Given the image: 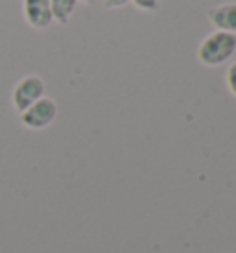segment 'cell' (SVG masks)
<instances>
[{
    "label": "cell",
    "instance_id": "6da1fadb",
    "mask_svg": "<svg viewBox=\"0 0 236 253\" xmlns=\"http://www.w3.org/2000/svg\"><path fill=\"white\" fill-rule=\"evenodd\" d=\"M236 52V36L225 32H212L201 41L197 59L203 67H220L227 63Z\"/></svg>",
    "mask_w": 236,
    "mask_h": 253
},
{
    "label": "cell",
    "instance_id": "7a4b0ae2",
    "mask_svg": "<svg viewBox=\"0 0 236 253\" xmlns=\"http://www.w3.org/2000/svg\"><path fill=\"white\" fill-rule=\"evenodd\" d=\"M44 82L41 76L37 74H28V76L21 78L13 87L11 92V102L13 107L19 113L26 111L30 106H34L37 100H41L44 96Z\"/></svg>",
    "mask_w": 236,
    "mask_h": 253
},
{
    "label": "cell",
    "instance_id": "3957f363",
    "mask_svg": "<svg viewBox=\"0 0 236 253\" xmlns=\"http://www.w3.org/2000/svg\"><path fill=\"white\" fill-rule=\"evenodd\" d=\"M57 117V104L48 96H42L34 106H30L26 111L21 113V122L28 129H44L48 127Z\"/></svg>",
    "mask_w": 236,
    "mask_h": 253
},
{
    "label": "cell",
    "instance_id": "277c9868",
    "mask_svg": "<svg viewBox=\"0 0 236 253\" xmlns=\"http://www.w3.org/2000/svg\"><path fill=\"white\" fill-rule=\"evenodd\" d=\"M22 15L30 28L46 30L52 24V9L50 0H22Z\"/></svg>",
    "mask_w": 236,
    "mask_h": 253
},
{
    "label": "cell",
    "instance_id": "5b68a950",
    "mask_svg": "<svg viewBox=\"0 0 236 253\" xmlns=\"http://www.w3.org/2000/svg\"><path fill=\"white\" fill-rule=\"evenodd\" d=\"M207 17L210 24L216 28V32H225V34H235L236 36V4L227 2L220 6L210 7L207 11Z\"/></svg>",
    "mask_w": 236,
    "mask_h": 253
},
{
    "label": "cell",
    "instance_id": "8992f818",
    "mask_svg": "<svg viewBox=\"0 0 236 253\" xmlns=\"http://www.w3.org/2000/svg\"><path fill=\"white\" fill-rule=\"evenodd\" d=\"M78 0H50V9H52V19L59 24H67L70 17L76 11Z\"/></svg>",
    "mask_w": 236,
    "mask_h": 253
},
{
    "label": "cell",
    "instance_id": "52a82bcc",
    "mask_svg": "<svg viewBox=\"0 0 236 253\" xmlns=\"http://www.w3.org/2000/svg\"><path fill=\"white\" fill-rule=\"evenodd\" d=\"M225 82H227V89L229 92L236 98V63H231L225 74Z\"/></svg>",
    "mask_w": 236,
    "mask_h": 253
},
{
    "label": "cell",
    "instance_id": "ba28073f",
    "mask_svg": "<svg viewBox=\"0 0 236 253\" xmlns=\"http://www.w3.org/2000/svg\"><path fill=\"white\" fill-rule=\"evenodd\" d=\"M129 2H133V6L140 11H155L157 7V0H129Z\"/></svg>",
    "mask_w": 236,
    "mask_h": 253
},
{
    "label": "cell",
    "instance_id": "9c48e42d",
    "mask_svg": "<svg viewBox=\"0 0 236 253\" xmlns=\"http://www.w3.org/2000/svg\"><path fill=\"white\" fill-rule=\"evenodd\" d=\"M129 0H104V6L107 9H118V7H124Z\"/></svg>",
    "mask_w": 236,
    "mask_h": 253
},
{
    "label": "cell",
    "instance_id": "30bf717a",
    "mask_svg": "<svg viewBox=\"0 0 236 253\" xmlns=\"http://www.w3.org/2000/svg\"><path fill=\"white\" fill-rule=\"evenodd\" d=\"M78 2H85V4H90V2H94V0H78Z\"/></svg>",
    "mask_w": 236,
    "mask_h": 253
}]
</instances>
